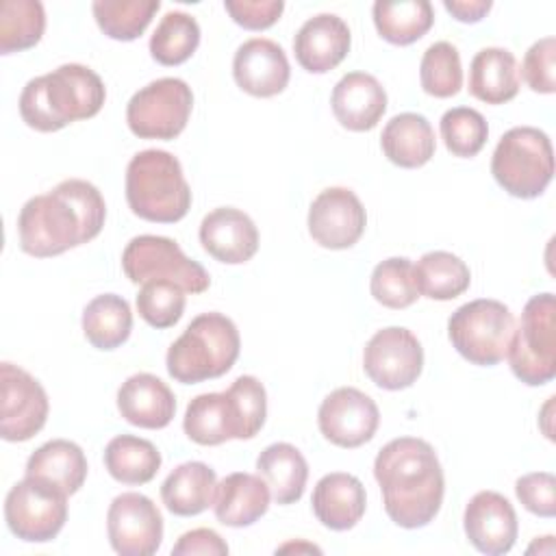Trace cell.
I'll list each match as a JSON object with an SVG mask.
<instances>
[{"label": "cell", "mask_w": 556, "mask_h": 556, "mask_svg": "<svg viewBox=\"0 0 556 556\" xmlns=\"http://www.w3.org/2000/svg\"><path fill=\"white\" fill-rule=\"evenodd\" d=\"M106 219V204L96 185L67 178L52 191L30 198L17 215L20 248L48 258L96 239Z\"/></svg>", "instance_id": "1"}, {"label": "cell", "mask_w": 556, "mask_h": 556, "mask_svg": "<svg viewBox=\"0 0 556 556\" xmlns=\"http://www.w3.org/2000/svg\"><path fill=\"white\" fill-rule=\"evenodd\" d=\"M374 476L384 510L400 528H424L441 510L445 478L428 441L417 437L389 441L374 460Z\"/></svg>", "instance_id": "2"}, {"label": "cell", "mask_w": 556, "mask_h": 556, "mask_svg": "<svg viewBox=\"0 0 556 556\" xmlns=\"http://www.w3.org/2000/svg\"><path fill=\"white\" fill-rule=\"evenodd\" d=\"M106 100L102 78L87 65L65 63L30 78L20 93V115L39 132H54L100 113Z\"/></svg>", "instance_id": "3"}, {"label": "cell", "mask_w": 556, "mask_h": 556, "mask_svg": "<svg viewBox=\"0 0 556 556\" xmlns=\"http://www.w3.org/2000/svg\"><path fill=\"white\" fill-rule=\"evenodd\" d=\"M267 417V393L254 376H239L226 391L195 395L185 410L182 430L198 445L252 439Z\"/></svg>", "instance_id": "4"}, {"label": "cell", "mask_w": 556, "mask_h": 556, "mask_svg": "<svg viewBox=\"0 0 556 556\" xmlns=\"http://www.w3.org/2000/svg\"><path fill=\"white\" fill-rule=\"evenodd\" d=\"M126 202L146 222H180L191 208V187L180 161L167 150L137 152L126 167Z\"/></svg>", "instance_id": "5"}, {"label": "cell", "mask_w": 556, "mask_h": 556, "mask_svg": "<svg viewBox=\"0 0 556 556\" xmlns=\"http://www.w3.org/2000/svg\"><path fill=\"white\" fill-rule=\"evenodd\" d=\"M241 339L235 321L222 313H202L169 345L167 374L182 384L213 380L230 371L239 358Z\"/></svg>", "instance_id": "6"}, {"label": "cell", "mask_w": 556, "mask_h": 556, "mask_svg": "<svg viewBox=\"0 0 556 556\" xmlns=\"http://www.w3.org/2000/svg\"><path fill=\"white\" fill-rule=\"evenodd\" d=\"M491 174L513 198H539L554 178V150L549 137L534 126L506 130L493 152Z\"/></svg>", "instance_id": "7"}, {"label": "cell", "mask_w": 556, "mask_h": 556, "mask_svg": "<svg viewBox=\"0 0 556 556\" xmlns=\"http://www.w3.org/2000/svg\"><path fill=\"white\" fill-rule=\"evenodd\" d=\"M513 332L515 317L500 300H471L447 319V337L456 352L480 367H491L506 358Z\"/></svg>", "instance_id": "8"}, {"label": "cell", "mask_w": 556, "mask_h": 556, "mask_svg": "<svg viewBox=\"0 0 556 556\" xmlns=\"http://www.w3.org/2000/svg\"><path fill=\"white\" fill-rule=\"evenodd\" d=\"M513 374L528 387H541L556 376V300L554 293L532 295L513 332L508 354Z\"/></svg>", "instance_id": "9"}, {"label": "cell", "mask_w": 556, "mask_h": 556, "mask_svg": "<svg viewBox=\"0 0 556 556\" xmlns=\"http://www.w3.org/2000/svg\"><path fill=\"white\" fill-rule=\"evenodd\" d=\"M122 269L135 285L148 280H172L185 293H204L211 287L208 271L189 258L169 237L139 235L122 252Z\"/></svg>", "instance_id": "10"}, {"label": "cell", "mask_w": 556, "mask_h": 556, "mask_svg": "<svg viewBox=\"0 0 556 556\" xmlns=\"http://www.w3.org/2000/svg\"><path fill=\"white\" fill-rule=\"evenodd\" d=\"M193 93L182 78H159L132 93L126 104V122L139 139H176L191 115Z\"/></svg>", "instance_id": "11"}, {"label": "cell", "mask_w": 556, "mask_h": 556, "mask_svg": "<svg viewBox=\"0 0 556 556\" xmlns=\"http://www.w3.org/2000/svg\"><path fill=\"white\" fill-rule=\"evenodd\" d=\"M67 497L56 486L26 476L11 486L4 500L9 530L28 543L52 541L67 521Z\"/></svg>", "instance_id": "12"}, {"label": "cell", "mask_w": 556, "mask_h": 556, "mask_svg": "<svg viewBox=\"0 0 556 556\" xmlns=\"http://www.w3.org/2000/svg\"><path fill=\"white\" fill-rule=\"evenodd\" d=\"M363 369L380 389H408L421 376L424 348L408 328H382L365 345Z\"/></svg>", "instance_id": "13"}, {"label": "cell", "mask_w": 556, "mask_h": 556, "mask_svg": "<svg viewBox=\"0 0 556 556\" xmlns=\"http://www.w3.org/2000/svg\"><path fill=\"white\" fill-rule=\"evenodd\" d=\"M50 402L26 369L2 363L0 365V437L11 443L33 439L48 419Z\"/></svg>", "instance_id": "14"}, {"label": "cell", "mask_w": 556, "mask_h": 556, "mask_svg": "<svg viewBox=\"0 0 556 556\" xmlns=\"http://www.w3.org/2000/svg\"><path fill=\"white\" fill-rule=\"evenodd\" d=\"M106 534L122 556H152L163 541L161 510L141 493H122L109 506Z\"/></svg>", "instance_id": "15"}, {"label": "cell", "mask_w": 556, "mask_h": 556, "mask_svg": "<svg viewBox=\"0 0 556 556\" xmlns=\"http://www.w3.org/2000/svg\"><path fill=\"white\" fill-rule=\"evenodd\" d=\"M317 424L330 443L352 450L374 439L380 410L367 393L354 387H339L324 397L317 410Z\"/></svg>", "instance_id": "16"}, {"label": "cell", "mask_w": 556, "mask_h": 556, "mask_svg": "<svg viewBox=\"0 0 556 556\" xmlns=\"http://www.w3.org/2000/svg\"><path fill=\"white\" fill-rule=\"evenodd\" d=\"M367 213L358 195L345 187L324 189L308 208V232L328 250L352 248L365 232Z\"/></svg>", "instance_id": "17"}, {"label": "cell", "mask_w": 556, "mask_h": 556, "mask_svg": "<svg viewBox=\"0 0 556 556\" xmlns=\"http://www.w3.org/2000/svg\"><path fill=\"white\" fill-rule=\"evenodd\" d=\"M463 526L469 543L486 556L510 552L519 530L513 504L495 491H480L469 500Z\"/></svg>", "instance_id": "18"}, {"label": "cell", "mask_w": 556, "mask_h": 556, "mask_svg": "<svg viewBox=\"0 0 556 556\" xmlns=\"http://www.w3.org/2000/svg\"><path fill=\"white\" fill-rule=\"evenodd\" d=\"M232 76L245 93L254 98H271L289 85L291 67L282 46L265 37H254L237 48Z\"/></svg>", "instance_id": "19"}, {"label": "cell", "mask_w": 556, "mask_h": 556, "mask_svg": "<svg viewBox=\"0 0 556 556\" xmlns=\"http://www.w3.org/2000/svg\"><path fill=\"white\" fill-rule=\"evenodd\" d=\"M350 43L348 24L334 13H319L300 26L293 37V52L306 72L326 74L348 56Z\"/></svg>", "instance_id": "20"}, {"label": "cell", "mask_w": 556, "mask_h": 556, "mask_svg": "<svg viewBox=\"0 0 556 556\" xmlns=\"http://www.w3.org/2000/svg\"><path fill=\"white\" fill-rule=\"evenodd\" d=\"M200 243L215 261L239 265L256 254L258 230L248 213L232 206H219L202 219Z\"/></svg>", "instance_id": "21"}, {"label": "cell", "mask_w": 556, "mask_h": 556, "mask_svg": "<svg viewBox=\"0 0 556 556\" xmlns=\"http://www.w3.org/2000/svg\"><path fill=\"white\" fill-rule=\"evenodd\" d=\"M330 104L343 128L365 132L382 119L387 111V91L376 76L350 72L334 85Z\"/></svg>", "instance_id": "22"}, {"label": "cell", "mask_w": 556, "mask_h": 556, "mask_svg": "<svg viewBox=\"0 0 556 556\" xmlns=\"http://www.w3.org/2000/svg\"><path fill=\"white\" fill-rule=\"evenodd\" d=\"M119 415L146 430H161L169 426L176 413V397L172 389L154 374H135L117 389Z\"/></svg>", "instance_id": "23"}, {"label": "cell", "mask_w": 556, "mask_h": 556, "mask_svg": "<svg viewBox=\"0 0 556 556\" xmlns=\"http://www.w3.org/2000/svg\"><path fill=\"white\" fill-rule=\"evenodd\" d=\"M313 513L321 526L343 532L354 528L365 515L367 495L363 482L343 471L326 473L313 489Z\"/></svg>", "instance_id": "24"}, {"label": "cell", "mask_w": 556, "mask_h": 556, "mask_svg": "<svg viewBox=\"0 0 556 556\" xmlns=\"http://www.w3.org/2000/svg\"><path fill=\"white\" fill-rule=\"evenodd\" d=\"M269 486L256 473L235 471L217 482L213 510L219 523L230 528H245L258 521L269 508Z\"/></svg>", "instance_id": "25"}, {"label": "cell", "mask_w": 556, "mask_h": 556, "mask_svg": "<svg viewBox=\"0 0 556 556\" xmlns=\"http://www.w3.org/2000/svg\"><path fill=\"white\" fill-rule=\"evenodd\" d=\"M384 156L404 169L426 165L437 150L430 122L419 113H400L387 122L380 135Z\"/></svg>", "instance_id": "26"}, {"label": "cell", "mask_w": 556, "mask_h": 556, "mask_svg": "<svg viewBox=\"0 0 556 556\" xmlns=\"http://www.w3.org/2000/svg\"><path fill=\"white\" fill-rule=\"evenodd\" d=\"M217 489L215 471L200 460L178 465L161 484V500L172 515L193 517L213 506Z\"/></svg>", "instance_id": "27"}, {"label": "cell", "mask_w": 556, "mask_h": 556, "mask_svg": "<svg viewBox=\"0 0 556 556\" xmlns=\"http://www.w3.org/2000/svg\"><path fill=\"white\" fill-rule=\"evenodd\" d=\"M85 452L67 439H52L37 447L26 460V476L39 478L65 495H74L87 478Z\"/></svg>", "instance_id": "28"}, {"label": "cell", "mask_w": 556, "mask_h": 556, "mask_svg": "<svg viewBox=\"0 0 556 556\" xmlns=\"http://www.w3.org/2000/svg\"><path fill=\"white\" fill-rule=\"evenodd\" d=\"M519 91L517 59L506 48H482L469 65V93L486 104H504Z\"/></svg>", "instance_id": "29"}, {"label": "cell", "mask_w": 556, "mask_h": 556, "mask_svg": "<svg viewBox=\"0 0 556 556\" xmlns=\"http://www.w3.org/2000/svg\"><path fill=\"white\" fill-rule=\"evenodd\" d=\"M256 473L269 486L276 504H293L302 497L308 465L302 452L291 443H271L256 458Z\"/></svg>", "instance_id": "30"}, {"label": "cell", "mask_w": 556, "mask_h": 556, "mask_svg": "<svg viewBox=\"0 0 556 556\" xmlns=\"http://www.w3.org/2000/svg\"><path fill=\"white\" fill-rule=\"evenodd\" d=\"M104 467L122 484H146L161 469V452L148 439L117 434L104 447Z\"/></svg>", "instance_id": "31"}, {"label": "cell", "mask_w": 556, "mask_h": 556, "mask_svg": "<svg viewBox=\"0 0 556 556\" xmlns=\"http://www.w3.org/2000/svg\"><path fill=\"white\" fill-rule=\"evenodd\" d=\"M371 13L378 35L393 46L415 43L434 24V11L428 0H378L374 2Z\"/></svg>", "instance_id": "32"}, {"label": "cell", "mask_w": 556, "mask_h": 556, "mask_svg": "<svg viewBox=\"0 0 556 556\" xmlns=\"http://www.w3.org/2000/svg\"><path fill=\"white\" fill-rule=\"evenodd\" d=\"M132 313L128 302L115 293L96 295L83 311V332L98 350H115L130 337Z\"/></svg>", "instance_id": "33"}, {"label": "cell", "mask_w": 556, "mask_h": 556, "mask_svg": "<svg viewBox=\"0 0 556 556\" xmlns=\"http://www.w3.org/2000/svg\"><path fill=\"white\" fill-rule=\"evenodd\" d=\"M415 280L419 295L430 300H454L469 289L471 271L463 258L452 252H426L415 265Z\"/></svg>", "instance_id": "34"}, {"label": "cell", "mask_w": 556, "mask_h": 556, "mask_svg": "<svg viewBox=\"0 0 556 556\" xmlns=\"http://www.w3.org/2000/svg\"><path fill=\"white\" fill-rule=\"evenodd\" d=\"M43 30L46 11L39 0H4L0 4V54L33 48Z\"/></svg>", "instance_id": "35"}, {"label": "cell", "mask_w": 556, "mask_h": 556, "mask_svg": "<svg viewBox=\"0 0 556 556\" xmlns=\"http://www.w3.org/2000/svg\"><path fill=\"white\" fill-rule=\"evenodd\" d=\"M159 0H96L91 4L98 28L115 41H132L152 22Z\"/></svg>", "instance_id": "36"}, {"label": "cell", "mask_w": 556, "mask_h": 556, "mask_svg": "<svg viewBox=\"0 0 556 556\" xmlns=\"http://www.w3.org/2000/svg\"><path fill=\"white\" fill-rule=\"evenodd\" d=\"M200 46V26L193 15L167 11L150 37V54L161 65H180Z\"/></svg>", "instance_id": "37"}, {"label": "cell", "mask_w": 556, "mask_h": 556, "mask_svg": "<svg viewBox=\"0 0 556 556\" xmlns=\"http://www.w3.org/2000/svg\"><path fill=\"white\" fill-rule=\"evenodd\" d=\"M369 291L387 308H408L419 298L415 265L404 256H391L378 263L371 271Z\"/></svg>", "instance_id": "38"}, {"label": "cell", "mask_w": 556, "mask_h": 556, "mask_svg": "<svg viewBox=\"0 0 556 556\" xmlns=\"http://www.w3.org/2000/svg\"><path fill=\"white\" fill-rule=\"evenodd\" d=\"M419 80L428 96L452 98L463 87V67L456 46L437 41L426 48L419 65Z\"/></svg>", "instance_id": "39"}, {"label": "cell", "mask_w": 556, "mask_h": 556, "mask_svg": "<svg viewBox=\"0 0 556 556\" xmlns=\"http://www.w3.org/2000/svg\"><path fill=\"white\" fill-rule=\"evenodd\" d=\"M486 137L489 124L476 109L454 106L441 117V139L454 156H476L484 148Z\"/></svg>", "instance_id": "40"}, {"label": "cell", "mask_w": 556, "mask_h": 556, "mask_svg": "<svg viewBox=\"0 0 556 556\" xmlns=\"http://www.w3.org/2000/svg\"><path fill=\"white\" fill-rule=\"evenodd\" d=\"M185 289L172 280H148L137 293V313L152 328H172L185 313Z\"/></svg>", "instance_id": "41"}, {"label": "cell", "mask_w": 556, "mask_h": 556, "mask_svg": "<svg viewBox=\"0 0 556 556\" xmlns=\"http://www.w3.org/2000/svg\"><path fill=\"white\" fill-rule=\"evenodd\" d=\"M521 78L536 93L556 91V39L552 35L528 48L521 63Z\"/></svg>", "instance_id": "42"}, {"label": "cell", "mask_w": 556, "mask_h": 556, "mask_svg": "<svg viewBox=\"0 0 556 556\" xmlns=\"http://www.w3.org/2000/svg\"><path fill=\"white\" fill-rule=\"evenodd\" d=\"M517 500L523 504L526 510L539 517H554L556 515V478L549 471H534L526 473L515 482Z\"/></svg>", "instance_id": "43"}, {"label": "cell", "mask_w": 556, "mask_h": 556, "mask_svg": "<svg viewBox=\"0 0 556 556\" xmlns=\"http://www.w3.org/2000/svg\"><path fill=\"white\" fill-rule=\"evenodd\" d=\"M224 9L235 24L245 30H265L278 22L285 11L282 0H226Z\"/></svg>", "instance_id": "44"}, {"label": "cell", "mask_w": 556, "mask_h": 556, "mask_svg": "<svg viewBox=\"0 0 556 556\" xmlns=\"http://www.w3.org/2000/svg\"><path fill=\"white\" fill-rule=\"evenodd\" d=\"M174 556H193V554H204V556H226L228 545L226 541L211 528H195L185 532L176 545L172 547Z\"/></svg>", "instance_id": "45"}, {"label": "cell", "mask_w": 556, "mask_h": 556, "mask_svg": "<svg viewBox=\"0 0 556 556\" xmlns=\"http://www.w3.org/2000/svg\"><path fill=\"white\" fill-rule=\"evenodd\" d=\"M445 11H450L458 22L476 24L480 22L493 7L491 0H445Z\"/></svg>", "instance_id": "46"}, {"label": "cell", "mask_w": 556, "mask_h": 556, "mask_svg": "<svg viewBox=\"0 0 556 556\" xmlns=\"http://www.w3.org/2000/svg\"><path fill=\"white\" fill-rule=\"evenodd\" d=\"M289 549H308V552H321L319 547L315 545H295V543H289V545H282L280 552H289Z\"/></svg>", "instance_id": "47"}]
</instances>
